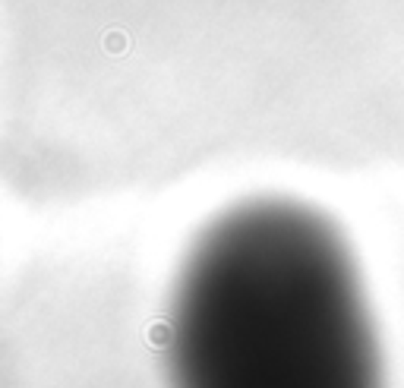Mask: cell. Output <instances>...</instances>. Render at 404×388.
Masks as SVG:
<instances>
[{
	"label": "cell",
	"instance_id": "1",
	"mask_svg": "<svg viewBox=\"0 0 404 388\" xmlns=\"http://www.w3.org/2000/svg\"><path fill=\"white\" fill-rule=\"evenodd\" d=\"M165 363L171 388H382L341 231L294 199L221 211L180 262Z\"/></svg>",
	"mask_w": 404,
	"mask_h": 388
}]
</instances>
